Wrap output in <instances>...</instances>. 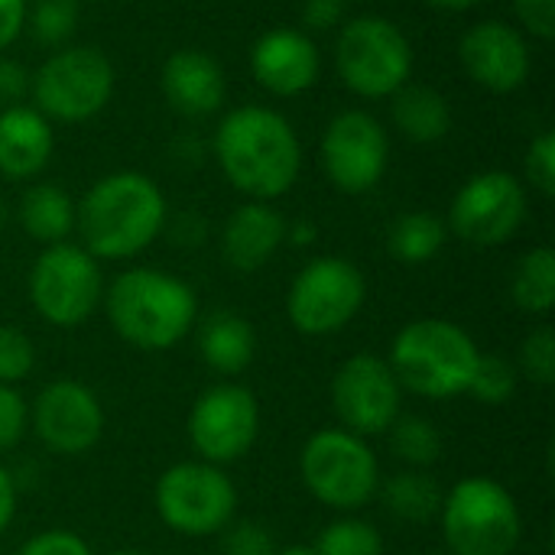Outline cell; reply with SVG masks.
I'll return each instance as SVG.
<instances>
[{
	"label": "cell",
	"instance_id": "6da1fadb",
	"mask_svg": "<svg viewBox=\"0 0 555 555\" xmlns=\"http://www.w3.org/2000/svg\"><path fill=\"white\" fill-rule=\"evenodd\" d=\"M215 159L224 179L247 195V202H273L286 195L302 169V143L296 127L273 107L244 104L221 117Z\"/></svg>",
	"mask_w": 555,
	"mask_h": 555
},
{
	"label": "cell",
	"instance_id": "7a4b0ae2",
	"mask_svg": "<svg viewBox=\"0 0 555 555\" xmlns=\"http://www.w3.org/2000/svg\"><path fill=\"white\" fill-rule=\"evenodd\" d=\"M166 228L163 189L137 169L101 176L75 202V234L94 260H130Z\"/></svg>",
	"mask_w": 555,
	"mask_h": 555
},
{
	"label": "cell",
	"instance_id": "3957f363",
	"mask_svg": "<svg viewBox=\"0 0 555 555\" xmlns=\"http://www.w3.org/2000/svg\"><path fill=\"white\" fill-rule=\"evenodd\" d=\"M101 302L111 328L140 351H166L179 345L198 319L192 286L156 267H130L117 273Z\"/></svg>",
	"mask_w": 555,
	"mask_h": 555
},
{
	"label": "cell",
	"instance_id": "277c9868",
	"mask_svg": "<svg viewBox=\"0 0 555 555\" xmlns=\"http://www.w3.org/2000/svg\"><path fill=\"white\" fill-rule=\"evenodd\" d=\"M475 338L449 319H413L390 345V371L400 390L426 400L462 397L478 367Z\"/></svg>",
	"mask_w": 555,
	"mask_h": 555
},
{
	"label": "cell",
	"instance_id": "5b68a950",
	"mask_svg": "<svg viewBox=\"0 0 555 555\" xmlns=\"http://www.w3.org/2000/svg\"><path fill=\"white\" fill-rule=\"evenodd\" d=\"M436 520L449 555H511L524 533L514 494L485 475L462 478L449 494H442Z\"/></svg>",
	"mask_w": 555,
	"mask_h": 555
},
{
	"label": "cell",
	"instance_id": "8992f818",
	"mask_svg": "<svg viewBox=\"0 0 555 555\" xmlns=\"http://www.w3.org/2000/svg\"><path fill=\"white\" fill-rule=\"evenodd\" d=\"M335 72L358 98H390L413 75V46L387 16H354L338 26Z\"/></svg>",
	"mask_w": 555,
	"mask_h": 555
},
{
	"label": "cell",
	"instance_id": "52a82bcc",
	"mask_svg": "<svg viewBox=\"0 0 555 555\" xmlns=\"http://www.w3.org/2000/svg\"><path fill=\"white\" fill-rule=\"evenodd\" d=\"M114 81V65L98 46H62L33 72L29 98L46 120L81 124L107 107Z\"/></svg>",
	"mask_w": 555,
	"mask_h": 555
},
{
	"label": "cell",
	"instance_id": "ba28073f",
	"mask_svg": "<svg viewBox=\"0 0 555 555\" xmlns=\"http://www.w3.org/2000/svg\"><path fill=\"white\" fill-rule=\"evenodd\" d=\"M299 475L309 494L332 511H361L380 488V465L367 439L348 429H319L299 455Z\"/></svg>",
	"mask_w": 555,
	"mask_h": 555
},
{
	"label": "cell",
	"instance_id": "9c48e42d",
	"mask_svg": "<svg viewBox=\"0 0 555 555\" xmlns=\"http://www.w3.org/2000/svg\"><path fill=\"white\" fill-rule=\"evenodd\" d=\"M153 507L159 520L189 540L221 533L237 514V488L208 462H179L166 468L153 488Z\"/></svg>",
	"mask_w": 555,
	"mask_h": 555
},
{
	"label": "cell",
	"instance_id": "30bf717a",
	"mask_svg": "<svg viewBox=\"0 0 555 555\" xmlns=\"http://www.w3.org/2000/svg\"><path fill=\"white\" fill-rule=\"evenodd\" d=\"M29 302L55 328H78L104 296L98 260L81 244H49L29 267Z\"/></svg>",
	"mask_w": 555,
	"mask_h": 555
},
{
	"label": "cell",
	"instance_id": "8fae6325",
	"mask_svg": "<svg viewBox=\"0 0 555 555\" xmlns=\"http://www.w3.org/2000/svg\"><path fill=\"white\" fill-rule=\"evenodd\" d=\"M367 280L345 257H315L289 283L286 315L296 332L322 338L341 332L364 306Z\"/></svg>",
	"mask_w": 555,
	"mask_h": 555
},
{
	"label": "cell",
	"instance_id": "7c38bea8",
	"mask_svg": "<svg viewBox=\"0 0 555 555\" xmlns=\"http://www.w3.org/2000/svg\"><path fill=\"white\" fill-rule=\"evenodd\" d=\"M319 156H322L328 182L338 192L364 195L374 185H380V179L387 172L390 137L374 114H367L361 107L338 111L322 133Z\"/></svg>",
	"mask_w": 555,
	"mask_h": 555
},
{
	"label": "cell",
	"instance_id": "4fadbf2b",
	"mask_svg": "<svg viewBox=\"0 0 555 555\" xmlns=\"http://www.w3.org/2000/svg\"><path fill=\"white\" fill-rule=\"evenodd\" d=\"M527 221V185L504 169L472 176L452 198L449 224L475 247H498L511 241Z\"/></svg>",
	"mask_w": 555,
	"mask_h": 555
},
{
	"label": "cell",
	"instance_id": "5bb4252c",
	"mask_svg": "<svg viewBox=\"0 0 555 555\" xmlns=\"http://www.w3.org/2000/svg\"><path fill=\"white\" fill-rule=\"evenodd\" d=\"M257 433L260 406L241 384H215L189 410V439L208 465H231L244 459L254 449Z\"/></svg>",
	"mask_w": 555,
	"mask_h": 555
},
{
	"label": "cell",
	"instance_id": "9a60e30c",
	"mask_svg": "<svg viewBox=\"0 0 555 555\" xmlns=\"http://www.w3.org/2000/svg\"><path fill=\"white\" fill-rule=\"evenodd\" d=\"M400 384L390 364L377 354L348 358L332 380V406L341 429L371 439L384 436L400 416Z\"/></svg>",
	"mask_w": 555,
	"mask_h": 555
},
{
	"label": "cell",
	"instance_id": "2e32d148",
	"mask_svg": "<svg viewBox=\"0 0 555 555\" xmlns=\"http://www.w3.org/2000/svg\"><path fill=\"white\" fill-rule=\"evenodd\" d=\"M29 423L39 442L55 455H85L104 433V410L78 380H52L39 390Z\"/></svg>",
	"mask_w": 555,
	"mask_h": 555
},
{
	"label": "cell",
	"instance_id": "e0dca14e",
	"mask_svg": "<svg viewBox=\"0 0 555 555\" xmlns=\"http://www.w3.org/2000/svg\"><path fill=\"white\" fill-rule=\"evenodd\" d=\"M459 62L465 75L491 94H511L530 78V42L524 29L504 20H481L459 39Z\"/></svg>",
	"mask_w": 555,
	"mask_h": 555
},
{
	"label": "cell",
	"instance_id": "ac0fdd59",
	"mask_svg": "<svg viewBox=\"0 0 555 555\" xmlns=\"http://www.w3.org/2000/svg\"><path fill=\"white\" fill-rule=\"evenodd\" d=\"M250 72L263 91L276 98H296L319 81L322 55L309 33L280 26L257 36L250 49Z\"/></svg>",
	"mask_w": 555,
	"mask_h": 555
},
{
	"label": "cell",
	"instance_id": "d6986e66",
	"mask_svg": "<svg viewBox=\"0 0 555 555\" xmlns=\"http://www.w3.org/2000/svg\"><path fill=\"white\" fill-rule=\"evenodd\" d=\"M159 88L169 107L185 117H211L228 98V78L221 62L195 46H182L166 55L159 68Z\"/></svg>",
	"mask_w": 555,
	"mask_h": 555
},
{
	"label": "cell",
	"instance_id": "ffe728a7",
	"mask_svg": "<svg viewBox=\"0 0 555 555\" xmlns=\"http://www.w3.org/2000/svg\"><path fill=\"white\" fill-rule=\"evenodd\" d=\"M286 244V218L270 202H244L231 211L221 231L224 260L237 273H254Z\"/></svg>",
	"mask_w": 555,
	"mask_h": 555
},
{
	"label": "cell",
	"instance_id": "44dd1931",
	"mask_svg": "<svg viewBox=\"0 0 555 555\" xmlns=\"http://www.w3.org/2000/svg\"><path fill=\"white\" fill-rule=\"evenodd\" d=\"M55 150L52 120L33 104H13L0 111V176L13 182L36 179Z\"/></svg>",
	"mask_w": 555,
	"mask_h": 555
},
{
	"label": "cell",
	"instance_id": "7402d4cb",
	"mask_svg": "<svg viewBox=\"0 0 555 555\" xmlns=\"http://www.w3.org/2000/svg\"><path fill=\"white\" fill-rule=\"evenodd\" d=\"M390 120L413 143H439L452 130V107L433 85L406 81L390 94Z\"/></svg>",
	"mask_w": 555,
	"mask_h": 555
},
{
	"label": "cell",
	"instance_id": "603a6c76",
	"mask_svg": "<svg viewBox=\"0 0 555 555\" xmlns=\"http://www.w3.org/2000/svg\"><path fill=\"white\" fill-rule=\"evenodd\" d=\"M198 351L202 361L215 371V374H241L250 367L254 354H257V335L254 325L237 315V312H211L202 328H198Z\"/></svg>",
	"mask_w": 555,
	"mask_h": 555
},
{
	"label": "cell",
	"instance_id": "cb8c5ba5",
	"mask_svg": "<svg viewBox=\"0 0 555 555\" xmlns=\"http://www.w3.org/2000/svg\"><path fill=\"white\" fill-rule=\"evenodd\" d=\"M20 228L39 244H62L75 231V202L65 189L36 182L20 198Z\"/></svg>",
	"mask_w": 555,
	"mask_h": 555
},
{
	"label": "cell",
	"instance_id": "d4e9b609",
	"mask_svg": "<svg viewBox=\"0 0 555 555\" xmlns=\"http://www.w3.org/2000/svg\"><path fill=\"white\" fill-rule=\"evenodd\" d=\"M384 494L387 511L397 520L406 524H426L439 517L442 507V488L436 485V478H429L423 468H406L397 472L393 478H387L384 488H377Z\"/></svg>",
	"mask_w": 555,
	"mask_h": 555
},
{
	"label": "cell",
	"instance_id": "484cf974",
	"mask_svg": "<svg viewBox=\"0 0 555 555\" xmlns=\"http://www.w3.org/2000/svg\"><path fill=\"white\" fill-rule=\"evenodd\" d=\"M449 228L433 211H406L387 231V250L400 263H429L446 247Z\"/></svg>",
	"mask_w": 555,
	"mask_h": 555
},
{
	"label": "cell",
	"instance_id": "4316f807",
	"mask_svg": "<svg viewBox=\"0 0 555 555\" xmlns=\"http://www.w3.org/2000/svg\"><path fill=\"white\" fill-rule=\"evenodd\" d=\"M511 296L517 309L530 315H550L555 306V250L553 247H533L520 257L514 280H511Z\"/></svg>",
	"mask_w": 555,
	"mask_h": 555
},
{
	"label": "cell",
	"instance_id": "83f0119b",
	"mask_svg": "<svg viewBox=\"0 0 555 555\" xmlns=\"http://www.w3.org/2000/svg\"><path fill=\"white\" fill-rule=\"evenodd\" d=\"M384 436L390 439V452L410 468H429L442 455V436L423 416H397Z\"/></svg>",
	"mask_w": 555,
	"mask_h": 555
},
{
	"label": "cell",
	"instance_id": "f1b7e54d",
	"mask_svg": "<svg viewBox=\"0 0 555 555\" xmlns=\"http://www.w3.org/2000/svg\"><path fill=\"white\" fill-rule=\"evenodd\" d=\"M312 550L315 555H384V540L371 524L341 517L315 537Z\"/></svg>",
	"mask_w": 555,
	"mask_h": 555
},
{
	"label": "cell",
	"instance_id": "f546056e",
	"mask_svg": "<svg viewBox=\"0 0 555 555\" xmlns=\"http://www.w3.org/2000/svg\"><path fill=\"white\" fill-rule=\"evenodd\" d=\"M78 26V3L75 0H36V7L26 10V26L36 42L62 49L68 46L72 33Z\"/></svg>",
	"mask_w": 555,
	"mask_h": 555
},
{
	"label": "cell",
	"instance_id": "4dcf8cb0",
	"mask_svg": "<svg viewBox=\"0 0 555 555\" xmlns=\"http://www.w3.org/2000/svg\"><path fill=\"white\" fill-rule=\"evenodd\" d=\"M517 377L520 374H517V367L511 361H504L498 354H481L465 393L475 397L485 406H504L517 393Z\"/></svg>",
	"mask_w": 555,
	"mask_h": 555
},
{
	"label": "cell",
	"instance_id": "1f68e13d",
	"mask_svg": "<svg viewBox=\"0 0 555 555\" xmlns=\"http://www.w3.org/2000/svg\"><path fill=\"white\" fill-rule=\"evenodd\" d=\"M517 374H524L530 384L540 387H553L555 384V332L550 325H540L537 332H530L524 338L520 348V367Z\"/></svg>",
	"mask_w": 555,
	"mask_h": 555
},
{
	"label": "cell",
	"instance_id": "d6a6232c",
	"mask_svg": "<svg viewBox=\"0 0 555 555\" xmlns=\"http://www.w3.org/2000/svg\"><path fill=\"white\" fill-rule=\"evenodd\" d=\"M33 367H36L33 341L13 325H0V384L7 387L20 384L33 374Z\"/></svg>",
	"mask_w": 555,
	"mask_h": 555
},
{
	"label": "cell",
	"instance_id": "836d02e7",
	"mask_svg": "<svg viewBox=\"0 0 555 555\" xmlns=\"http://www.w3.org/2000/svg\"><path fill=\"white\" fill-rule=\"evenodd\" d=\"M524 172H527V182L543 195V198H553L555 195V133L553 130H543L530 140L527 146V156H524Z\"/></svg>",
	"mask_w": 555,
	"mask_h": 555
},
{
	"label": "cell",
	"instance_id": "e575fe53",
	"mask_svg": "<svg viewBox=\"0 0 555 555\" xmlns=\"http://www.w3.org/2000/svg\"><path fill=\"white\" fill-rule=\"evenodd\" d=\"M276 540L270 537V530L263 524L254 520H241V524H228L224 527V540H221V555H276Z\"/></svg>",
	"mask_w": 555,
	"mask_h": 555
},
{
	"label": "cell",
	"instance_id": "d590c367",
	"mask_svg": "<svg viewBox=\"0 0 555 555\" xmlns=\"http://www.w3.org/2000/svg\"><path fill=\"white\" fill-rule=\"evenodd\" d=\"M29 426V406L16 387L0 384V455L10 452Z\"/></svg>",
	"mask_w": 555,
	"mask_h": 555
},
{
	"label": "cell",
	"instance_id": "8d00e7d4",
	"mask_svg": "<svg viewBox=\"0 0 555 555\" xmlns=\"http://www.w3.org/2000/svg\"><path fill=\"white\" fill-rule=\"evenodd\" d=\"M13 555H91V546L72 530H42Z\"/></svg>",
	"mask_w": 555,
	"mask_h": 555
},
{
	"label": "cell",
	"instance_id": "74e56055",
	"mask_svg": "<svg viewBox=\"0 0 555 555\" xmlns=\"http://www.w3.org/2000/svg\"><path fill=\"white\" fill-rule=\"evenodd\" d=\"M29 85H33V72L23 62L0 52V111L23 104V98H29Z\"/></svg>",
	"mask_w": 555,
	"mask_h": 555
},
{
	"label": "cell",
	"instance_id": "f35d334b",
	"mask_svg": "<svg viewBox=\"0 0 555 555\" xmlns=\"http://www.w3.org/2000/svg\"><path fill=\"white\" fill-rule=\"evenodd\" d=\"M514 10L524 23V29L537 39L555 36V0H514Z\"/></svg>",
	"mask_w": 555,
	"mask_h": 555
},
{
	"label": "cell",
	"instance_id": "ab89813d",
	"mask_svg": "<svg viewBox=\"0 0 555 555\" xmlns=\"http://www.w3.org/2000/svg\"><path fill=\"white\" fill-rule=\"evenodd\" d=\"M345 3H348V0H306L302 20H306V26L315 29V33L338 29V26L345 23Z\"/></svg>",
	"mask_w": 555,
	"mask_h": 555
},
{
	"label": "cell",
	"instance_id": "60d3db41",
	"mask_svg": "<svg viewBox=\"0 0 555 555\" xmlns=\"http://www.w3.org/2000/svg\"><path fill=\"white\" fill-rule=\"evenodd\" d=\"M29 0H0V52H7L26 26Z\"/></svg>",
	"mask_w": 555,
	"mask_h": 555
},
{
	"label": "cell",
	"instance_id": "b9f144b4",
	"mask_svg": "<svg viewBox=\"0 0 555 555\" xmlns=\"http://www.w3.org/2000/svg\"><path fill=\"white\" fill-rule=\"evenodd\" d=\"M13 517H16V485H13L10 472L0 465V537L7 533Z\"/></svg>",
	"mask_w": 555,
	"mask_h": 555
},
{
	"label": "cell",
	"instance_id": "7bdbcfd3",
	"mask_svg": "<svg viewBox=\"0 0 555 555\" xmlns=\"http://www.w3.org/2000/svg\"><path fill=\"white\" fill-rule=\"evenodd\" d=\"M315 237H319V228L309 218H299L296 224H286V241L296 244V247H309V244H315Z\"/></svg>",
	"mask_w": 555,
	"mask_h": 555
},
{
	"label": "cell",
	"instance_id": "ee69618b",
	"mask_svg": "<svg viewBox=\"0 0 555 555\" xmlns=\"http://www.w3.org/2000/svg\"><path fill=\"white\" fill-rule=\"evenodd\" d=\"M429 7H436V10H449V13H462V10H475L478 3H485V0H426Z\"/></svg>",
	"mask_w": 555,
	"mask_h": 555
},
{
	"label": "cell",
	"instance_id": "f6af8a7d",
	"mask_svg": "<svg viewBox=\"0 0 555 555\" xmlns=\"http://www.w3.org/2000/svg\"><path fill=\"white\" fill-rule=\"evenodd\" d=\"M276 555H315L312 546H286V550H280Z\"/></svg>",
	"mask_w": 555,
	"mask_h": 555
},
{
	"label": "cell",
	"instance_id": "bcb514c9",
	"mask_svg": "<svg viewBox=\"0 0 555 555\" xmlns=\"http://www.w3.org/2000/svg\"><path fill=\"white\" fill-rule=\"evenodd\" d=\"M111 555H150V553H143V550H114Z\"/></svg>",
	"mask_w": 555,
	"mask_h": 555
},
{
	"label": "cell",
	"instance_id": "7dc6e473",
	"mask_svg": "<svg viewBox=\"0 0 555 555\" xmlns=\"http://www.w3.org/2000/svg\"><path fill=\"white\" fill-rule=\"evenodd\" d=\"M0 228H3V202H0Z\"/></svg>",
	"mask_w": 555,
	"mask_h": 555
},
{
	"label": "cell",
	"instance_id": "c3c4849f",
	"mask_svg": "<svg viewBox=\"0 0 555 555\" xmlns=\"http://www.w3.org/2000/svg\"><path fill=\"white\" fill-rule=\"evenodd\" d=\"M75 3H78V0H75Z\"/></svg>",
	"mask_w": 555,
	"mask_h": 555
}]
</instances>
